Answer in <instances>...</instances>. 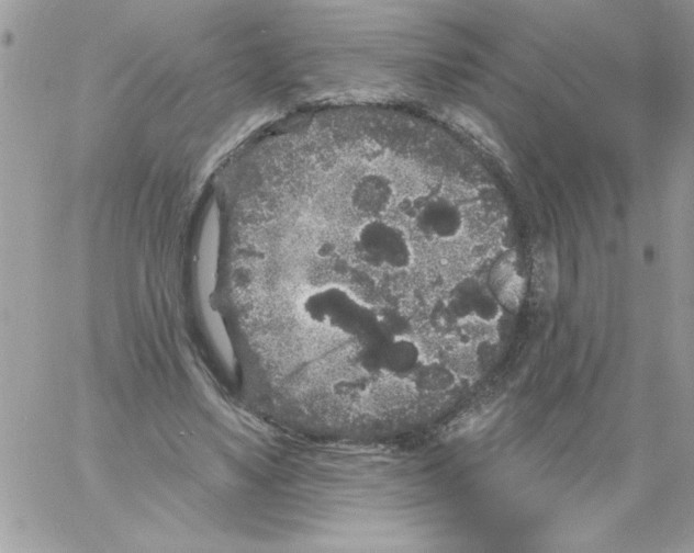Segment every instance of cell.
<instances>
[{"instance_id": "1", "label": "cell", "mask_w": 694, "mask_h": 553, "mask_svg": "<svg viewBox=\"0 0 694 553\" xmlns=\"http://www.w3.org/2000/svg\"><path fill=\"white\" fill-rule=\"evenodd\" d=\"M301 309L312 324L352 338L358 349H380L395 338L382 323L380 312L338 285L311 292Z\"/></svg>"}, {"instance_id": "2", "label": "cell", "mask_w": 694, "mask_h": 553, "mask_svg": "<svg viewBox=\"0 0 694 553\" xmlns=\"http://www.w3.org/2000/svg\"><path fill=\"white\" fill-rule=\"evenodd\" d=\"M352 249L365 264L374 269L404 270L414 257L406 233L383 216L363 218L352 236Z\"/></svg>"}, {"instance_id": "3", "label": "cell", "mask_w": 694, "mask_h": 553, "mask_svg": "<svg viewBox=\"0 0 694 553\" xmlns=\"http://www.w3.org/2000/svg\"><path fill=\"white\" fill-rule=\"evenodd\" d=\"M447 307L458 321L495 323L502 314V306L489 285L472 276H466L452 286Z\"/></svg>"}, {"instance_id": "4", "label": "cell", "mask_w": 694, "mask_h": 553, "mask_svg": "<svg viewBox=\"0 0 694 553\" xmlns=\"http://www.w3.org/2000/svg\"><path fill=\"white\" fill-rule=\"evenodd\" d=\"M395 195L390 177L380 171H366L352 182L348 192L351 211L363 218L382 217Z\"/></svg>"}, {"instance_id": "5", "label": "cell", "mask_w": 694, "mask_h": 553, "mask_svg": "<svg viewBox=\"0 0 694 553\" xmlns=\"http://www.w3.org/2000/svg\"><path fill=\"white\" fill-rule=\"evenodd\" d=\"M413 219L422 235L440 240L456 237L463 224L459 207L441 196L422 200Z\"/></svg>"}, {"instance_id": "6", "label": "cell", "mask_w": 694, "mask_h": 553, "mask_svg": "<svg viewBox=\"0 0 694 553\" xmlns=\"http://www.w3.org/2000/svg\"><path fill=\"white\" fill-rule=\"evenodd\" d=\"M422 363L418 345L407 336H400L384 347L381 373L394 379H406L414 375Z\"/></svg>"}, {"instance_id": "7", "label": "cell", "mask_w": 694, "mask_h": 553, "mask_svg": "<svg viewBox=\"0 0 694 553\" xmlns=\"http://www.w3.org/2000/svg\"><path fill=\"white\" fill-rule=\"evenodd\" d=\"M489 287L501 306L514 309L523 297L524 281L511 262L503 261L493 268Z\"/></svg>"}, {"instance_id": "8", "label": "cell", "mask_w": 694, "mask_h": 553, "mask_svg": "<svg viewBox=\"0 0 694 553\" xmlns=\"http://www.w3.org/2000/svg\"><path fill=\"white\" fill-rule=\"evenodd\" d=\"M536 284L544 295L555 297L559 290V264L550 242H540L534 259Z\"/></svg>"}, {"instance_id": "9", "label": "cell", "mask_w": 694, "mask_h": 553, "mask_svg": "<svg viewBox=\"0 0 694 553\" xmlns=\"http://www.w3.org/2000/svg\"><path fill=\"white\" fill-rule=\"evenodd\" d=\"M414 375L419 386L426 391H443L455 382L452 371L439 363H422Z\"/></svg>"}]
</instances>
